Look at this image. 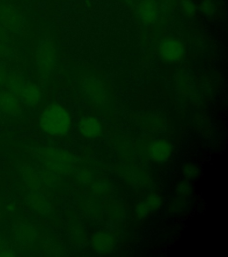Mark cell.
<instances>
[{"instance_id": "1", "label": "cell", "mask_w": 228, "mask_h": 257, "mask_svg": "<svg viewBox=\"0 0 228 257\" xmlns=\"http://www.w3.org/2000/svg\"><path fill=\"white\" fill-rule=\"evenodd\" d=\"M40 128L53 137H64L72 126V117L68 111L60 104H52L46 107L40 118Z\"/></svg>"}, {"instance_id": "2", "label": "cell", "mask_w": 228, "mask_h": 257, "mask_svg": "<svg viewBox=\"0 0 228 257\" xmlns=\"http://www.w3.org/2000/svg\"><path fill=\"white\" fill-rule=\"evenodd\" d=\"M56 46L52 40H42L37 50L36 63L41 77H48L52 73L56 64Z\"/></svg>"}, {"instance_id": "3", "label": "cell", "mask_w": 228, "mask_h": 257, "mask_svg": "<svg viewBox=\"0 0 228 257\" xmlns=\"http://www.w3.org/2000/svg\"><path fill=\"white\" fill-rule=\"evenodd\" d=\"M24 18L16 8L0 1V26L9 33H19L24 27Z\"/></svg>"}, {"instance_id": "4", "label": "cell", "mask_w": 228, "mask_h": 257, "mask_svg": "<svg viewBox=\"0 0 228 257\" xmlns=\"http://www.w3.org/2000/svg\"><path fill=\"white\" fill-rule=\"evenodd\" d=\"M82 89L85 96L94 104L102 105L108 98L107 90L104 83L100 80L89 77L85 79L82 83Z\"/></svg>"}, {"instance_id": "5", "label": "cell", "mask_w": 228, "mask_h": 257, "mask_svg": "<svg viewBox=\"0 0 228 257\" xmlns=\"http://www.w3.org/2000/svg\"><path fill=\"white\" fill-rule=\"evenodd\" d=\"M159 53L163 60L168 63H175L184 56V46L176 39L166 38L160 42Z\"/></svg>"}, {"instance_id": "6", "label": "cell", "mask_w": 228, "mask_h": 257, "mask_svg": "<svg viewBox=\"0 0 228 257\" xmlns=\"http://www.w3.org/2000/svg\"><path fill=\"white\" fill-rule=\"evenodd\" d=\"M172 145L169 141L163 139L153 141L149 147V157L153 162L158 164L165 163L172 155Z\"/></svg>"}, {"instance_id": "7", "label": "cell", "mask_w": 228, "mask_h": 257, "mask_svg": "<svg viewBox=\"0 0 228 257\" xmlns=\"http://www.w3.org/2000/svg\"><path fill=\"white\" fill-rule=\"evenodd\" d=\"M78 130L81 136L88 140H94L101 136L103 133V125L96 117L86 116L80 119Z\"/></svg>"}, {"instance_id": "8", "label": "cell", "mask_w": 228, "mask_h": 257, "mask_svg": "<svg viewBox=\"0 0 228 257\" xmlns=\"http://www.w3.org/2000/svg\"><path fill=\"white\" fill-rule=\"evenodd\" d=\"M21 110L20 99L5 88L0 89V111L9 116H17Z\"/></svg>"}, {"instance_id": "9", "label": "cell", "mask_w": 228, "mask_h": 257, "mask_svg": "<svg viewBox=\"0 0 228 257\" xmlns=\"http://www.w3.org/2000/svg\"><path fill=\"white\" fill-rule=\"evenodd\" d=\"M40 159L48 168L56 171H61V168L64 169V165L68 163V157H65L64 153L56 149H43Z\"/></svg>"}, {"instance_id": "10", "label": "cell", "mask_w": 228, "mask_h": 257, "mask_svg": "<svg viewBox=\"0 0 228 257\" xmlns=\"http://www.w3.org/2000/svg\"><path fill=\"white\" fill-rule=\"evenodd\" d=\"M141 21L146 25L155 24L159 17V8L154 0H142L137 8Z\"/></svg>"}, {"instance_id": "11", "label": "cell", "mask_w": 228, "mask_h": 257, "mask_svg": "<svg viewBox=\"0 0 228 257\" xmlns=\"http://www.w3.org/2000/svg\"><path fill=\"white\" fill-rule=\"evenodd\" d=\"M41 97L42 95L40 88L31 81H26L22 89L19 99L22 103L29 106H34L40 103Z\"/></svg>"}, {"instance_id": "12", "label": "cell", "mask_w": 228, "mask_h": 257, "mask_svg": "<svg viewBox=\"0 0 228 257\" xmlns=\"http://www.w3.org/2000/svg\"><path fill=\"white\" fill-rule=\"evenodd\" d=\"M92 245L97 253H109L113 251L115 240L114 237L107 233L99 232L93 237Z\"/></svg>"}, {"instance_id": "13", "label": "cell", "mask_w": 228, "mask_h": 257, "mask_svg": "<svg viewBox=\"0 0 228 257\" xmlns=\"http://www.w3.org/2000/svg\"><path fill=\"white\" fill-rule=\"evenodd\" d=\"M25 82H26V80H24L23 77L16 74V73L9 72L4 88L19 98V96H20Z\"/></svg>"}, {"instance_id": "14", "label": "cell", "mask_w": 228, "mask_h": 257, "mask_svg": "<svg viewBox=\"0 0 228 257\" xmlns=\"http://www.w3.org/2000/svg\"><path fill=\"white\" fill-rule=\"evenodd\" d=\"M33 231L28 226L22 225L14 230V238L17 244L27 245L33 239Z\"/></svg>"}, {"instance_id": "15", "label": "cell", "mask_w": 228, "mask_h": 257, "mask_svg": "<svg viewBox=\"0 0 228 257\" xmlns=\"http://www.w3.org/2000/svg\"><path fill=\"white\" fill-rule=\"evenodd\" d=\"M9 32L0 26V56H7L10 50Z\"/></svg>"}, {"instance_id": "16", "label": "cell", "mask_w": 228, "mask_h": 257, "mask_svg": "<svg viewBox=\"0 0 228 257\" xmlns=\"http://www.w3.org/2000/svg\"><path fill=\"white\" fill-rule=\"evenodd\" d=\"M182 173L185 178L189 180H194L200 174V170L198 166L192 163H186L182 167Z\"/></svg>"}, {"instance_id": "17", "label": "cell", "mask_w": 228, "mask_h": 257, "mask_svg": "<svg viewBox=\"0 0 228 257\" xmlns=\"http://www.w3.org/2000/svg\"><path fill=\"white\" fill-rule=\"evenodd\" d=\"M180 9L184 16L193 17L196 14V7L192 0H180Z\"/></svg>"}, {"instance_id": "18", "label": "cell", "mask_w": 228, "mask_h": 257, "mask_svg": "<svg viewBox=\"0 0 228 257\" xmlns=\"http://www.w3.org/2000/svg\"><path fill=\"white\" fill-rule=\"evenodd\" d=\"M144 202L146 203V205H148V207L152 211V213L160 208L161 204H162L161 197L157 194L149 195L148 197L144 199Z\"/></svg>"}, {"instance_id": "19", "label": "cell", "mask_w": 228, "mask_h": 257, "mask_svg": "<svg viewBox=\"0 0 228 257\" xmlns=\"http://www.w3.org/2000/svg\"><path fill=\"white\" fill-rule=\"evenodd\" d=\"M200 10L206 16H212L216 13V5L212 0H203L200 5Z\"/></svg>"}, {"instance_id": "20", "label": "cell", "mask_w": 228, "mask_h": 257, "mask_svg": "<svg viewBox=\"0 0 228 257\" xmlns=\"http://www.w3.org/2000/svg\"><path fill=\"white\" fill-rule=\"evenodd\" d=\"M136 216L138 217L139 219H144L148 216L150 213H152V211L150 210L148 205H146V203L144 200L139 202L137 205L136 206Z\"/></svg>"}, {"instance_id": "21", "label": "cell", "mask_w": 228, "mask_h": 257, "mask_svg": "<svg viewBox=\"0 0 228 257\" xmlns=\"http://www.w3.org/2000/svg\"><path fill=\"white\" fill-rule=\"evenodd\" d=\"M191 191H192L191 185L189 184L187 181H181L180 183H178L176 186V192L180 197H187L190 195Z\"/></svg>"}, {"instance_id": "22", "label": "cell", "mask_w": 228, "mask_h": 257, "mask_svg": "<svg viewBox=\"0 0 228 257\" xmlns=\"http://www.w3.org/2000/svg\"><path fill=\"white\" fill-rule=\"evenodd\" d=\"M185 207V203L183 199H175L169 205V211L172 213H177L181 212Z\"/></svg>"}, {"instance_id": "23", "label": "cell", "mask_w": 228, "mask_h": 257, "mask_svg": "<svg viewBox=\"0 0 228 257\" xmlns=\"http://www.w3.org/2000/svg\"><path fill=\"white\" fill-rule=\"evenodd\" d=\"M8 74L9 72L7 67L3 64H0V89L4 88L6 81L8 80Z\"/></svg>"}, {"instance_id": "24", "label": "cell", "mask_w": 228, "mask_h": 257, "mask_svg": "<svg viewBox=\"0 0 228 257\" xmlns=\"http://www.w3.org/2000/svg\"><path fill=\"white\" fill-rule=\"evenodd\" d=\"M6 246H8V244H7V241L5 239L4 237H1L0 236V250L1 249L4 248Z\"/></svg>"}, {"instance_id": "25", "label": "cell", "mask_w": 228, "mask_h": 257, "mask_svg": "<svg viewBox=\"0 0 228 257\" xmlns=\"http://www.w3.org/2000/svg\"><path fill=\"white\" fill-rule=\"evenodd\" d=\"M128 4H132L133 0H125Z\"/></svg>"}]
</instances>
